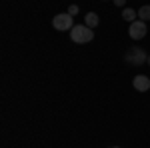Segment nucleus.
<instances>
[{"mask_svg": "<svg viewBox=\"0 0 150 148\" xmlns=\"http://www.w3.org/2000/svg\"><path fill=\"white\" fill-rule=\"evenodd\" d=\"M70 38H72V42H76V44H86V42H92L94 38V30L90 26H86V24H82V26H72V30H70Z\"/></svg>", "mask_w": 150, "mask_h": 148, "instance_id": "nucleus-1", "label": "nucleus"}, {"mask_svg": "<svg viewBox=\"0 0 150 148\" xmlns=\"http://www.w3.org/2000/svg\"><path fill=\"white\" fill-rule=\"evenodd\" d=\"M146 60H148V54L142 48H138V46H130L126 50V54H124V62H128L130 66H140Z\"/></svg>", "mask_w": 150, "mask_h": 148, "instance_id": "nucleus-2", "label": "nucleus"}, {"mask_svg": "<svg viewBox=\"0 0 150 148\" xmlns=\"http://www.w3.org/2000/svg\"><path fill=\"white\" fill-rule=\"evenodd\" d=\"M148 32V28H146V22L144 20H134V22H130L128 26V34L132 40H140V38H144Z\"/></svg>", "mask_w": 150, "mask_h": 148, "instance_id": "nucleus-3", "label": "nucleus"}, {"mask_svg": "<svg viewBox=\"0 0 150 148\" xmlns=\"http://www.w3.org/2000/svg\"><path fill=\"white\" fill-rule=\"evenodd\" d=\"M52 26L62 32V30H72L74 22H72V16L66 12V14H56V16L52 18Z\"/></svg>", "mask_w": 150, "mask_h": 148, "instance_id": "nucleus-4", "label": "nucleus"}, {"mask_svg": "<svg viewBox=\"0 0 150 148\" xmlns=\"http://www.w3.org/2000/svg\"><path fill=\"white\" fill-rule=\"evenodd\" d=\"M132 86L138 92H146V90H150V78L144 76V74H136L134 80H132Z\"/></svg>", "mask_w": 150, "mask_h": 148, "instance_id": "nucleus-5", "label": "nucleus"}, {"mask_svg": "<svg viewBox=\"0 0 150 148\" xmlns=\"http://www.w3.org/2000/svg\"><path fill=\"white\" fill-rule=\"evenodd\" d=\"M84 24H86V26H90V28L94 30V28L100 24V18H98V14H96V12H88V14L84 16Z\"/></svg>", "mask_w": 150, "mask_h": 148, "instance_id": "nucleus-6", "label": "nucleus"}, {"mask_svg": "<svg viewBox=\"0 0 150 148\" xmlns=\"http://www.w3.org/2000/svg\"><path fill=\"white\" fill-rule=\"evenodd\" d=\"M122 18H124L126 22H134V20L138 18V10H134V8H124V10H122Z\"/></svg>", "mask_w": 150, "mask_h": 148, "instance_id": "nucleus-7", "label": "nucleus"}, {"mask_svg": "<svg viewBox=\"0 0 150 148\" xmlns=\"http://www.w3.org/2000/svg\"><path fill=\"white\" fill-rule=\"evenodd\" d=\"M138 16H140V20H150V4H146V6H140V10H138Z\"/></svg>", "mask_w": 150, "mask_h": 148, "instance_id": "nucleus-8", "label": "nucleus"}, {"mask_svg": "<svg viewBox=\"0 0 150 148\" xmlns=\"http://www.w3.org/2000/svg\"><path fill=\"white\" fill-rule=\"evenodd\" d=\"M68 14L74 18V16L78 14V6H76V4H70V6H68Z\"/></svg>", "mask_w": 150, "mask_h": 148, "instance_id": "nucleus-9", "label": "nucleus"}, {"mask_svg": "<svg viewBox=\"0 0 150 148\" xmlns=\"http://www.w3.org/2000/svg\"><path fill=\"white\" fill-rule=\"evenodd\" d=\"M112 2H114L116 6H124L126 4V0H112Z\"/></svg>", "mask_w": 150, "mask_h": 148, "instance_id": "nucleus-10", "label": "nucleus"}, {"mask_svg": "<svg viewBox=\"0 0 150 148\" xmlns=\"http://www.w3.org/2000/svg\"><path fill=\"white\" fill-rule=\"evenodd\" d=\"M146 62H148V64H150V56H148V60H146Z\"/></svg>", "mask_w": 150, "mask_h": 148, "instance_id": "nucleus-11", "label": "nucleus"}]
</instances>
